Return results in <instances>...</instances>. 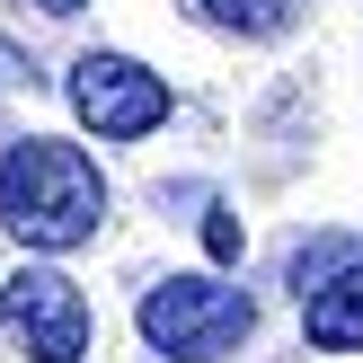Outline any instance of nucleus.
<instances>
[{
  "instance_id": "f257e3e1",
  "label": "nucleus",
  "mask_w": 363,
  "mask_h": 363,
  "mask_svg": "<svg viewBox=\"0 0 363 363\" xmlns=\"http://www.w3.org/2000/svg\"><path fill=\"white\" fill-rule=\"evenodd\" d=\"M0 222L18 230V248H45V257L80 248L106 222V186L89 169V151L80 142H45V133L9 142V160H0Z\"/></svg>"
},
{
  "instance_id": "f03ea898",
  "label": "nucleus",
  "mask_w": 363,
  "mask_h": 363,
  "mask_svg": "<svg viewBox=\"0 0 363 363\" xmlns=\"http://www.w3.org/2000/svg\"><path fill=\"white\" fill-rule=\"evenodd\" d=\"M257 328L240 284H213V275H169L142 293V337H151L169 363H222L240 337Z\"/></svg>"
},
{
  "instance_id": "7ed1b4c3",
  "label": "nucleus",
  "mask_w": 363,
  "mask_h": 363,
  "mask_svg": "<svg viewBox=\"0 0 363 363\" xmlns=\"http://www.w3.org/2000/svg\"><path fill=\"white\" fill-rule=\"evenodd\" d=\"M71 106H80V124H98L106 142H142L169 124V89H160V71H142L133 53H80L71 62Z\"/></svg>"
},
{
  "instance_id": "20e7f679",
  "label": "nucleus",
  "mask_w": 363,
  "mask_h": 363,
  "mask_svg": "<svg viewBox=\"0 0 363 363\" xmlns=\"http://www.w3.org/2000/svg\"><path fill=\"white\" fill-rule=\"evenodd\" d=\"M0 319H9L18 354L27 363H80L89 354V301L71 275H53V266H27V275L0 293Z\"/></svg>"
},
{
  "instance_id": "39448f33",
  "label": "nucleus",
  "mask_w": 363,
  "mask_h": 363,
  "mask_svg": "<svg viewBox=\"0 0 363 363\" xmlns=\"http://www.w3.org/2000/svg\"><path fill=\"white\" fill-rule=\"evenodd\" d=\"M301 328H311V346H363V257L301 293Z\"/></svg>"
},
{
  "instance_id": "423d86ee",
  "label": "nucleus",
  "mask_w": 363,
  "mask_h": 363,
  "mask_svg": "<svg viewBox=\"0 0 363 363\" xmlns=\"http://www.w3.org/2000/svg\"><path fill=\"white\" fill-rule=\"evenodd\" d=\"M213 27H240V35H275L284 18H293V0H204Z\"/></svg>"
},
{
  "instance_id": "0eeeda50",
  "label": "nucleus",
  "mask_w": 363,
  "mask_h": 363,
  "mask_svg": "<svg viewBox=\"0 0 363 363\" xmlns=\"http://www.w3.org/2000/svg\"><path fill=\"white\" fill-rule=\"evenodd\" d=\"M35 9H53V18H71V9H80V0H35Z\"/></svg>"
}]
</instances>
